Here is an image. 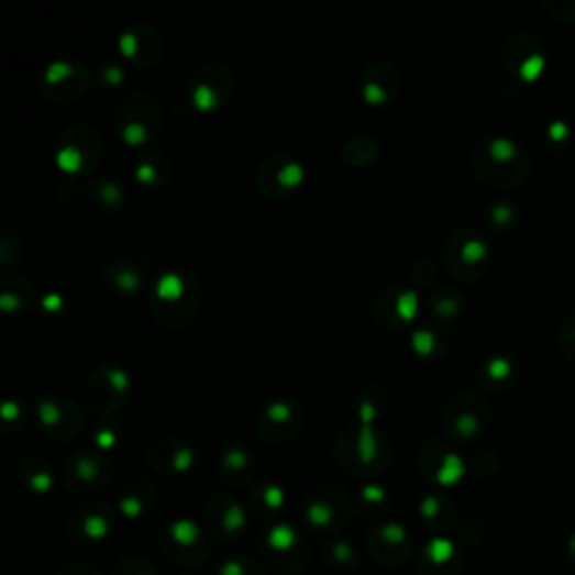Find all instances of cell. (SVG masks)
I'll list each match as a JSON object with an SVG mask.
<instances>
[{"label": "cell", "mask_w": 575, "mask_h": 575, "mask_svg": "<svg viewBox=\"0 0 575 575\" xmlns=\"http://www.w3.org/2000/svg\"><path fill=\"white\" fill-rule=\"evenodd\" d=\"M473 167L482 183L495 189H515L524 185L531 172L527 153L506 137L479 142L473 148Z\"/></svg>", "instance_id": "obj_1"}, {"label": "cell", "mask_w": 575, "mask_h": 575, "mask_svg": "<svg viewBox=\"0 0 575 575\" xmlns=\"http://www.w3.org/2000/svg\"><path fill=\"white\" fill-rule=\"evenodd\" d=\"M151 310L165 327H187L200 310V286L183 270H167L153 286Z\"/></svg>", "instance_id": "obj_2"}, {"label": "cell", "mask_w": 575, "mask_h": 575, "mask_svg": "<svg viewBox=\"0 0 575 575\" xmlns=\"http://www.w3.org/2000/svg\"><path fill=\"white\" fill-rule=\"evenodd\" d=\"M335 456L340 465L349 469L351 475H376L389 465L391 445L387 436L374 432L367 425H362L340 436L335 445Z\"/></svg>", "instance_id": "obj_3"}, {"label": "cell", "mask_w": 575, "mask_h": 575, "mask_svg": "<svg viewBox=\"0 0 575 575\" xmlns=\"http://www.w3.org/2000/svg\"><path fill=\"white\" fill-rule=\"evenodd\" d=\"M113 126L122 142L131 146L148 144L163 129V109L146 92H133L120 101L113 115Z\"/></svg>", "instance_id": "obj_4"}, {"label": "cell", "mask_w": 575, "mask_h": 575, "mask_svg": "<svg viewBox=\"0 0 575 575\" xmlns=\"http://www.w3.org/2000/svg\"><path fill=\"white\" fill-rule=\"evenodd\" d=\"M490 247L477 230H456L447 241V268L463 284H475L486 275Z\"/></svg>", "instance_id": "obj_5"}, {"label": "cell", "mask_w": 575, "mask_h": 575, "mask_svg": "<svg viewBox=\"0 0 575 575\" xmlns=\"http://www.w3.org/2000/svg\"><path fill=\"white\" fill-rule=\"evenodd\" d=\"M101 155V142L92 129L73 126L57 142V163L64 172L79 176L90 172Z\"/></svg>", "instance_id": "obj_6"}, {"label": "cell", "mask_w": 575, "mask_h": 575, "mask_svg": "<svg viewBox=\"0 0 575 575\" xmlns=\"http://www.w3.org/2000/svg\"><path fill=\"white\" fill-rule=\"evenodd\" d=\"M490 421V407L475 394L456 396L443 413L445 430L456 439H475Z\"/></svg>", "instance_id": "obj_7"}, {"label": "cell", "mask_w": 575, "mask_h": 575, "mask_svg": "<svg viewBox=\"0 0 575 575\" xmlns=\"http://www.w3.org/2000/svg\"><path fill=\"white\" fill-rule=\"evenodd\" d=\"M41 430L55 441H70L81 432V411L64 396H43L36 405Z\"/></svg>", "instance_id": "obj_8"}, {"label": "cell", "mask_w": 575, "mask_h": 575, "mask_svg": "<svg viewBox=\"0 0 575 575\" xmlns=\"http://www.w3.org/2000/svg\"><path fill=\"white\" fill-rule=\"evenodd\" d=\"M351 512V504L344 490L324 486L312 493L303 506V517L312 529L318 531H335L342 527Z\"/></svg>", "instance_id": "obj_9"}, {"label": "cell", "mask_w": 575, "mask_h": 575, "mask_svg": "<svg viewBox=\"0 0 575 575\" xmlns=\"http://www.w3.org/2000/svg\"><path fill=\"white\" fill-rule=\"evenodd\" d=\"M306 178L303 167L288 155H273L256 169V185L270 198L292 196Z\"/></svg>", "instance_id": "obj_10"}, {"label": "cell", "mask_w": 575, "mask_h": 575, "mask_svg": "<svg viewBox=\"0 0 575 575\" xmlns=\"http://www.w3.org/2000/svg\"><path fill=\"white\" fill-rule=\"evenodd\" d=\"M90 84V73L79 62H57L52 64L41 81L43 95L57 103H68L86 95Z\"/></svg>", "instance_id": "obj_11"}, {"label": "cell", "mask_w": 575, "mask_h": 575, "mask_svg": "<svg viewBox=\"0 0 575 575\" xmlns=\"http://www.w3.org/2000/svg\"><path fill=\"white\" fill-rule=\"evenodd\" d=\"M303 423L301 409L286 398L273 400L256 418V434L264 443H284L292 439Z\"/></svg>", "instance_id": "obj_12"}, {"label": "cell", "mask_w": 575, "mask_h": 575, "mask_svg": "<svg viewBox=\"0 0 575 575\" xmlns=\"http://www.w3.org/2000/svg\"><path fill=\"white\" fill-rule=\"evenodd\" d=\"M234 90V79L223 66H204L200 68L189 86V95L198 111H219L230 99Z\"/></svg>", "instance_id": "obj_13"}, {"label": "cell", "mask_w": 575, "mask_h": 575, "mask_svg": "<svg viewBox=\"0 0 575 575\" xmlns=\"http://www.w3.org/2000/svg\"><path fill=\"white\" fill-rule=\"evenodd\" d=\"M86 400L99 413H113L129 400V376L115 367H101L86 385Z\"/></svg>", "instance_id": "obj_14"}, {"label": "cell", "mask_w": 575, "mask_h": 575, "mask_svg": "<svg viewBox=\"0 0 575 575\" xmlns=\"http://www.w3.org/2000/svg\"><path fill=\"white\" fill-rule=\"evenodd\" d=\"M163 551L180 564H196L202 562L209 553V542L204 540L202 531L189 519H178L161 533Z\"/></svg>", "instance_id": "obj_15"}, {"label": "cell", "mask_w": 575, "mask_h": 575, "mask_svg": "<svg viewBox=\"0 0 575 575\" xmlns=\"http://www.w3.org/2000/svg\"><path fill=\"white\" fill-rule=\"evenodd\" d=\"M504 66L521 81H535L546 66L544 49L531 34H515L504 47Z\"/></svg>", "instance_id": "obj_16"}, {"label": "cell", "mask_w": 575, "mask_h": 575, "mask_svg": "<svg viewBox=\"0 0 575 575\" xmlns=\"http://www.w3.org/2000/svg\"><path fill=\"white\" fill-rule=\"evenodd\" d=\"M64 479L68 488L77 493H92L101 490L113 479V467L107 458L90 452H79L66 461Z\"/></svg>", "instance_id": "obj_17"}, {"label": "cell", "mask_w": 575, "mask_h": 575, "mask_svg": "<svg viewBox=\"0 0 575 575\" xmlns=\"http://www.w3.org/2000/svg\"><path fill=\"white\" fill-rule=\"evenodd\" d=\"M111 533V510L95 501L77 508L70 517V538L77 544H95Z\"/></svg>", "instance_id": "obj_18"}, {"label": "cell", "mask_w": 575, "mask_h": 575, "mask_svg": "<svg viewBox=\"0 0 575 575\" xmlns=\"http://www.w3.org/2000/svg\"><path fill=\"white\" fill-rule=\"evenodd\" d=\"M400 81H398V70L389 64H374L362 75L360 81V92L362 99L369 103V107H387V103L398 95Z\"/></svg>", "instance_id": "obj_19"}, {"label": "cell", "mask_w": 575, "mask_h": 575, "mask_svg": "<svg viewBox=\"0 0 575 575\" xmlns=\"http://www.w3.org/2000/svg\"><path fill=\"white\" fill-rule=\"evenodd\" d=\"M418 299L409 288H389L376 301V316L385 327H407L416 318Z\"/></svg>", "instance_id": "obj_20"}, {"label": "cell", "mask_w": 575, "mask_h": 575, "mask_svg": "<svg viewBox=\"0 0 575 575\" xmlns=\"http://www.w3.org/2000/svg\"><path fill=\"white\" fill-rule=\"evenodd\" d=\"M124 57L135 66H153L163 57V41L146 25H135L120 38Z\"/></svg>", "instance_id": "obj_21"}, {"label": "cell", "mask_w": 575, "mask_h": 575, "mask_svg": "<svg viewBox=\"0 0 575 575\" xmlns=\"http://www.w3.org/2000/svg\"><path fill=\"white\" fill-rule=\"evenodd\" d=\"M369 549L376 560L396 566L409 555V535L400 524H383L369 533Z\"/></svg>", "instance_id": "obj_22"}, {"label": "cell", "mask_w": 575, "mask_h": 575, "mask_svg": "<svg viewBox=\"0 0 575 575\" xmlns=\"http://www.w3.org/2000/svg\"><path fill=\"white\" fill-rule=\"evenodd\" d=\"M207 519L212 529H217V533L223 538H236L247 524L243 508L230 497H214L209 501Z\"/></svg>", "instance_id": "obj_23"}, {"label": "cell", "mask_w": 575, "mask_h": 575, "mask_svg": "<svg viewBox=\"0 0 575 575\" xmlns=\"http://www.w3.org/2000/svg\"><path fill=\"white\" fill-rule=\"evenodd\" d=\"M34 306L36 290L27 279L14 273H5L0 277V308L8 312H16V316H25Z\"/></svg>", "instance_id": "obj_24"}, {"label": "cell", "mask_w": 575, "mask_h": 575, "mask_svg": "<svg viewBox=\"0 0 575 575\" xmlns=\"http://www.w3.org/2000/svg\"><path fill=\"white\" fill-rule=\"evenodd\" d=\"M148 456L151 463L158 469H165V473H185L193 463V452L176 439H161L158 443H153Z\"/></svg>", "instance_id": "obj_25"}, {"label": "cell", "mask_w": 575, "mask_h": 575, "mask_svg": "<svg viewBox=\"0 0 575 575\" xmlns=\"http://www.w3.org/2000/svg\"><path fill=\"white\" fill-rule=\"evenodd\" d=\"M428 454H432V458H430V463H423V469L430 475V479H434L439 484H454L465 473L463 461L454 452H450L445 445H432L428 450Z\"/></svg>", "instance_id": "obj_26"}, {"label": "cell", "mask_w": 575, "mask_h": 575, "mask_svg": "<svg viewBox=\"0 0 575 575\" xmlns=\"http://www.w3.org/2000/svg\"><path fill=\"white\" fill-rule=\"evenodd\" d=\"M219 473L223 482L241 486L252 479L254 473V458L243 450V447H230L223 452L221 463H219Z\"/></svg>", "instance_id": "obj_27"}, {"label": "cell", "mask_w": 575, "mask_h": 575, "mask_svg": "<svg viewBox=\"0 0 575 575\" xmlns=\"http://www.w3.org/2000/svg\"><path fill=\"white\" fill-rule=\"evenodd\" d=\"M290 555L295 560V564L301 568L303 562V542L299 538V533L292 527H275L268 533V555H273V560L277 562L279 555Z\"/></svg>", "instance_id": "obj_28"}, {"label": "cell", "mask_w": 575, "mask_h": 575, "mask_svg": "<svg viewBox=\"0 0 575 575\" xmlns=\"http://www.w3.org/2000/svg\"><path fill=\"white\" fill-rule=\"evenodd\" d=\"M84 198L99 212H113L124 202V189L115 180H97L84 189Z\"/></svg>", "instance_id": "obj_29"}, {"label": "cell", "mask_w": 575, "mask_h": 575, "mask_svg": "<svg viewBox=\"0 0 575 575\" xmlns=\"http://www.w3.org/2000/svg\"><path fill=\"white\" fill-rule=\"evenodd\" d=\"M107 279L113 286V290L122 295H133L144 284V273L142 268L133 266L131 261H118V264L107 268Z\"/></svg>", "instance_id": "obj_30"}, {"label": "cell", "mask_w": 575, "mask_h": 575, "mask_svg": "<svg viewBox=\"0 0 575 575\" xmlns=\"http://www.w3.org/2000/svg\"><path fill=\"white\" fill-rule=\"evenodd\" d=\"M151 499H153V488H151V484L148 482H133L126 490H124V495H122V499H120V510H122V515L124 517H140L146 508H148V504H151Z\"/></svg>", "instance_id": "obj_31"}, {"label": "cell", "mask_w": 575, "mask_h": 575, "mask_svg": "<svg viewBox=\"0 0 575 575\" xmlns=\"http://www.w3.org/2000/svg\"><path fill=\"white\" fill-rule=\"evenodd\" d=\"M445 338L439 329L434 327H423V329H418L411 338V346L413 351L421 355V357H432L436 360L441 355V351L445 349Z\"/></svg>", "instance_id": "obj_32"}, {"label": "cell", "mask_w": 575, "mask_h": 575, "mask_svg": "<svg viewBox=\"0 0 575 575\" xmlns=\"http://www.w3.org/2000/svg\"><path fill=\"white\" fill-rule=\"evenodd\" d=\"M463 310V297L452 290H436L430 297V312L436 320H454Z\"/></svg>", "instance_id": "obj_33"}, {"label": "cell", "mask_w": 575, "mask_h": 575, "mask_svg": "<svg viewBox=\"0 0 575 575\" xmlns=\"http://www.w3.org/2000/svg\"><path fill=\"white\" fill-rule=\"evenodd\" d=\"M21 479L34 490V493H47L52 488V473L41 458H27L21 465Z\"/></svg>", "instance_id": "obj_34"}, {"label": "cell", "mask_w": 575, "mask_h": 575, "mask_svg": "<svg viewBox=\"0 0 575 575\" xmlns=\"http://www.w3.org/2000/svg\"><path fill=\"white\" fill-rule=\"evenodd\" d=\"M135 176L142 185H163L169 178V165L161 155H144L135 169Z\"/></svg>", "instance_id": "obj_35"}, {"label": "cell", "mask_w": 575, "mask_h": 575, "mask_svg": "<svg viewBox=\"0 0 575 575\" xmlns=\"http://www.w3.org/2000/svg\"><path fill=\"white\" fill-rule=\"evenodd\" d=\"M512 376H515L512 360H508V357H493V360H488V364L484 367L482 383L486 387H499V385L512 383Z\"/></svg>", "instance_id": "obj_36"}, {"label": "cell", "mask_w": 575, "mask_h": 575, "mask_svg": "<svg viewBox=\"0 0 575 575\" xmlns=\"http://www.w3.org/2000/svg\"><path fill=\"white\" fill-rule=\"evenodd\" d=\"M517 221H519V212H517V207L510 202H497L488 209V214H486V223L493 230H508Z\"/></svg>", "instance_id": "obj_37"}, {"label": "cell", "mask_w": 575, "mask_h": 575, "mask_svg": "<svg viewBox=\"0 0 575 575\" xmlns=\"http://www.w3.org/2000/svg\"><path fill=\"white\" fill-rule=\"evenodd\" d=\"M284 506V490L279 486L266 484L264 488H258L254 495V508L258 512H275Z\"/></svg>", "instance_id": "obj_38"}, {"label": "cell", "mask_w": 575, "mask_h": 575, "mask_svg": "<svg viewBox=\"0 0 575 575\" xmlns=\"http://www.w3.org/2000/svg\"><path fill=\"white\" fill-rule=\"evenodd\" d=\"M421 515H423V519L430 521V524L441 527V517H443V519L447 521V524H450L452 517H454V510H452V506H450L447 501L436 499V497H430V499L423 504Z\"/></svg>", "instance_id": "obj_39"}, {"label": "cell", "mask_w": 575, "mask_h": 575, "mask_svg": "<svg viewBox=\"0 0 575 575\" xmlns=\"http://www.w3.org/2000/svg\"><path fill=\"white\" fill-rule=\"evenodd\" d=\"M560 344H562V351L575 360V308H571L562 324H560Z\"/></svg>", "instance_id": "obj_40"}, {"label": "cell", "mask_w": 575, "mask_h": 575, "mask_svg": "<svg viewBox=\"0 0 575 575\" xmlns=\"http://www.w3.org/2000/svg\"><path fill=\"white\" fill-rule=\"evenodd\" d=\"M115 575H153L151 564L142 562V560H124L118 564Z\"/></svg>", "instance_id": "obj_41"}, {"label": "cell", "mask_w": 575, "mask_h": 575, "mask_svg": "<svg viewBox=\"0 0 575 575\" xmlns=\"http://www.w3.org/2000/svg\"><path fill=\"white\" fill-rule=\"evenodd\" d=\"M254 573H258L256 564H250L243 560H230L219 571V575H254Z\"/></svg>", "instance_id": "obj_42"}, {"label": "cell", "mask_w": 575, "mask_h": 575, "mask_svg": "<svg viewBox=\"0 0 575 575\" xmlns=\"http://www.w3.org/2000/svg\"><path fill=\"white\" fill-rule=\"evenodd\" d=\"M549 142L555 146H562V148H566L568 146V129L564 126V124H553V126H549Z\"/></svg>", "instance_id": "obj_43"}, {"label": "cell", "mask_w": 575, "mask_h": 575, "mask_svg": "<svg viewBox=\"0 0 575 575\" xmlns=\"http://www.w3.org/2000/svg\"><path fill=\"white\" fill-rule=\"evenodd\" d=\"M333 549V553H335V557L338 560H342V564H351L353 560H355V551L349 546V544H335V546H331Z\"/></svg>", "instance_id": "obj_44"}, {"label": "cell", "mask_w": 575, "mask_h": 575, "mask_svg": "<svg viewBox=\"0 0 575 575\" xmlns=\"http://www.w3.org/2000/svg\"><path fill=\"white\" fill-rule=\"evenodd\" d=\"M568 560H571V564L575 566V538L568 542Z\"/></svg>", "instance_id": "obj_45"}]
</instances>
